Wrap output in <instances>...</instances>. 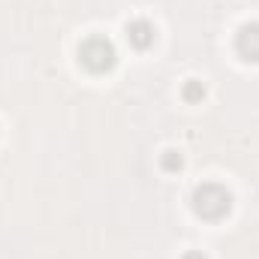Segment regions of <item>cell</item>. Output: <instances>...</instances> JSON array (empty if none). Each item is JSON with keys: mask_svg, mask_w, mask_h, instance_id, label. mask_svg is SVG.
I'll use <instances>...</instances> for the list:
<instances>
[{"mask_svg": "<svg viewBox=\"0 0 259 259\" xmlns=\"http://www.w3.org/2000/svg\"><path fill=\"white\" fill-rule=\"evenodd\" d=\"M160 166H163L166 172H181V166H184V157H181L178 151H166V154H163V160H160Z\"/></svg>", "mask_w": 259, "mask_h": 259, "instance_id": "cell-6", "label": "cell"}, {"mask_svg": "<svg viewBox=\"0 0 259 259\" xmlns=\"http://www.w3.org/2000/svg\"><path fill=\"white\" fill-rule=\"evenodd\" d=\"M193 211L196 217H202V220H223L229 211H232V196L229 190L223 187V184H214V181H208V184H199L193 190Z\"/></svg>", "mask_w": 259, "mask_h": 259, "instance_id": "cell-1", "label": "cell"}, {"mask_svg": "<svg viewBox=\"0 0 259 259\" xmlns=\"http://www.w3.org/2000/svg\"><path fill=\"white\" fill-rule=\"evenodd\" d=\"M181 94H184V100H187V103H202V100H205V84H202V81H196V78H190V81L184 84V91H181Z\"/></svg>", "mask_w": 259, "mask_h": 259, "instance_id": "cell-5", "label": "cell"}, {"mask_svg": "<svg viewBox=\"0 0 259 259\" xmlns=\"http://www.w3.org/2000/svg\"><path fill=\"white\" fill-rule=\"evenodd\" d=\"M78 61L88 72L94 75H103V72H112L118 64V52L112 46L109 36H88L78 49Z\"/></svg>", "mask_w": 259, "mask_h": 259, "instance_id": "cell-2", "label": "cell"}, {"mask_svg": "<svg viewBox=\"0 0 259 259\" xmlns=\"http://www.w3.org/2000/svg\"><path fill=\"white\" fill-rule=\"evenodd\" d=\"M157 39V27L148 21V18H133L127 24V42L139 52H148Z\"/></svg>", "mask_w": 259, "mask_h": 259, "instance_id": "cell-4", "label": "cell"}, {"mask_svg": "<svg viewBox=\"0 0 259 259\" xmlns=\"http://www.w3.org/2000/svg\"><path fill=\"white\" fill-rule=\"evenodd\" d=\"M235 52L241 61L247 64H259V21H250L238 30L235 36Z\"/></svg>", "mask_w": 259, "mask_h": 259, "instance_id": "cell-3", "label": "cell"}, {"mask_svg": "<svg viewBox=\"0 0 259 259\" xmlns=\"http://www.w3.org/2000/svg\"><path fill=\"white\" fill-rule=\"evenodd\" d=\"M181 259H208V256H205L202 250H187V253H184Z\"/></svg>", "mask_w": 259, "mask_h": 259, "instance_id": "cell-7", "label": "cell"}]
</instances>
